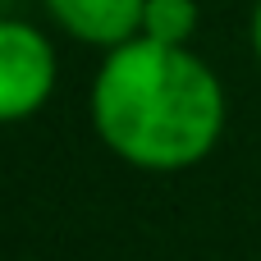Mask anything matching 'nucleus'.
Here are the masks:
<instances>
[{"label": "nucleus", "mask_w": 261, "mask_h": 261, "mask_svg": "<svg viewBox=\"0 0 261 261\" xmlns=\"http://www.w3.org/2000/svg\"><path fill=\"white\" fill-rule=\"evenodd\" d=\"M55 92V46L18 18H0V124H18Z\"/></svg>", "instance_id": "f03ea898"}, {"label": "nucleus", "mask_w": 261, "mask_h": 261, "mask_svg": "<svg viewBox=\"0 0 261 261\" xmlns=\"http://www.w3.org/2000/svg\"><path fill=\"white\" fill-rule=\"evenodd\" d=\"M197 18H202L197 0H147L138 37H151V41H165V46H188L193 32H197Z\"/></svg>", "instance_id": "20e7f679"}, {"label": "nucleus", "mask_w": 261, "mask_h": 261, "mask_svg": "<svg viewBox=\"0 0 261 261\" xmlns=\"http://www.w3.org/2000/svg\"><path fill=\"white\" fill-rule=\"evenodd\" d=\"M46 14L87 46H124L142 32V5L147 0H41Z\"/></svg>", "instance_id": "7ed1b4c3"}, {"label": "nucleus", "mask_w": 261, "mask_h": 261, "mask_svg": "<svg viewBox=\"0 0 261 261\" xmlns=\"http://www.w3.org/2000/svg\"><path fill=\"white\" fill-rule=\"evenodd\" d=\"M101 142L138 170H188L225 128V92L188 46L133 37L106 50L92 83Z\"/></svg>", "instance_id": "f257e3e1"}, {"label": "nucleus", "mask_w": 261, "mask_h": 261, "mask_svg": "<svg viewBox=\"0 0 261 261\" xmlns=\"http://www.w3.org/2000/svg\"><path fill=\"white\" fill-rule=\"evenodd\" d=\"M252 46H257V60H261V0L252 9Z\"/></svg>", "instance_id": "39448f33"}]
</instances>
